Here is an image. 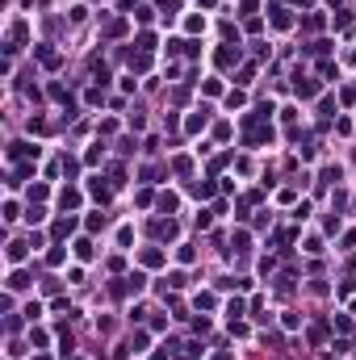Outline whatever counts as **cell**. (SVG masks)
Masks as SVG:
<instances>
[{"mask_svg": "<svg viewBox=\"0 0 356 360\" xmlns=\"http://www.w3.org/2000/svg\"><path fill=\"white\" fill-rule=\"evenodd\" d=\"M235 59H239V51H230V46H226V51H218V63H222V67H230Z\"/></svg>", "mask_w": 356, "mask_h": 360, "instance_id": "1", "label": "cell"}, {"mask_svg": "<svg viewBox=\"0 0 356 360\" xmlns=\"http://www.w3.org/2000/svg\"><path fill=\"white\" fill-rule=\"evenodd\" d=\"M88 189H93V197H101V201H109V189H105L101 180H93V185H88Z\"/></svg>", "mask_w": 356, "mask_h": 360, "instance_id": "2", "label": "cell"}]
</instances>
